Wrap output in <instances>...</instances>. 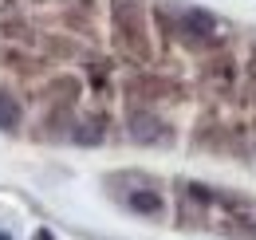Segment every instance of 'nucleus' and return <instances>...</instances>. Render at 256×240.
<instances>
[{"mask_svg":"<svg viewBox=\"0 0 256 240\" xmlns=\"http://www.w3.org/2000/svg\"><path fill=\"white\" fill-rule=\"evenodd\" d=\"M174 32H178L186 44H193V48H205V44H217V40H221V32H217V16L205 12V8H186V12L178 16Z\"/></svg>","mask_w":256,"mask_h":240,"instance_id":"f257e3e1","label":"nucleus"},{"mask_svg":"<svg viewBox=\"0 0 256 240\" xmlns=\"http://www.w3.org/2000/svg\"><path fill=\"white\" fill-rule=\"evenodd\" d=\"M126 134L138 142V146H162L166 142V122L154 114V110H130V122H126Z\"/></svg>","mask_w":256,"mask_h":240,"instance_id":"f03ea898","label":"nucleus"},{"mask_svg":"<svg viewBox=\"0 0 256 240\" xmlns=\"http://www.w3.org/2000/svg\"><path fill=\"white\" fill-rule=\"evenodd\" d=\"M126 209H134L138 216H162L166 212V197H162L158 189H130Z\"/></svg>","mask_w":256,"mask_h":240,"instance_id":"7ed1b4c3","label":"nucleus"},{"mask_svg":"<svg viewBox=\"0 0 256 240\" xmlns=\"http://www.w3.org/2000/svg\"><path fill=\"white\" fill-rule=\"evenodd\" d=\"M102 138H106L102 118H87V122H79V126H71V142H79V146H98Z\"/></svg>","mask_w":256,"mask_h":240,"instance_id":"20e7f679","label":"nucleus"},{"mask_svg":"<svg viewBox=\"0 0 256 240\" xmlns=\"http://www.w3.org/2000/svg\"><path fill=\"white\" fill-rule=\"evenodd\" d=\"M24 118V110H20V102L8 94V90H0V130H16Z\"/></svg>","mask_w":256,"mask_h":240,"instance_id":"39448f33","label":"nucleus"},{"mask_svg":"<svg viewBox=\"0 0 256 240\" xmlns=\"http://www.w3.org/2000/svg\"><path fill=\"white\" fill-rule=\"evenodd\" d=\"M87 75H91L95 90H102V87H106V63H91V67H87Z\"/></svg>","mask_w":256,"mask_h":240,"instance_id":"423d86ee","label":"nucleus"},{"mask_svg":"<svg viewBox=\"0 0 256 240\" xmlns=\"http://www.w3.org/2000/svg\"><path fill=\"white\" fill-rule=\"evenodd\" d=\"M0 240H12V236H0Z\"/></svg>","mask_w":256,"mask_h":240,"instance_id":"0eeeda50","label":"nucleus"}]
</instances>
